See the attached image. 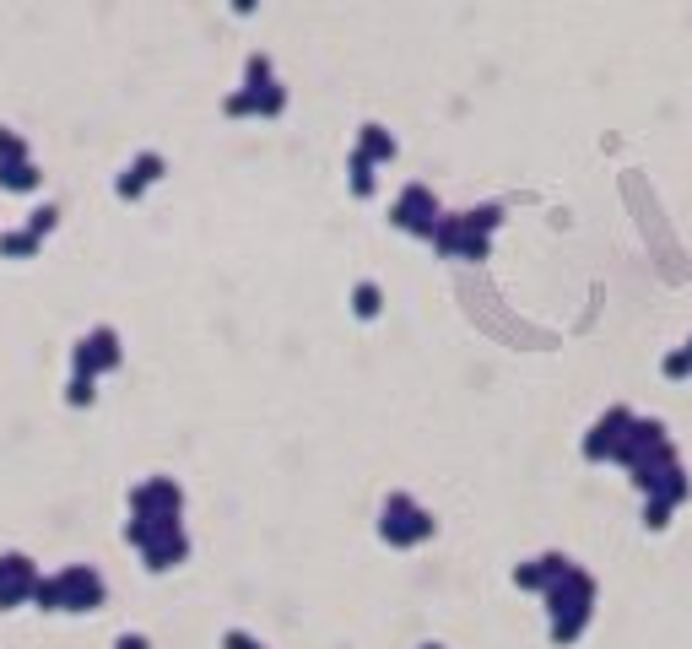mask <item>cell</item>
<instances>
[{
    "label": "cell",
    "mask_w": 692,
    "mask_h": 649,
    "mask_svg": "<svg viewBox=\"0 0 692 649\" xmlns=\"http://www.w3.org/2000/svg\"><path fill=\"white\" fill-rule=\"evenodd\" d=\"M6 157H28V141H22L11 125H0V163H6Z\"/></svg>",
    "instance_id": "8"
},
{
    "label": "cell",
    "mask_w": 692,
    "mask_h": 649,
    "mask_svg": "<svg viewBox=\"0 0 692 649\" xmlns=\"http://www.w3.org/2000/svg\"><path fill=\"white\" fill-rule=\"evenodd\" d=\"M357 314H379V287H357Z\"/></svg>",
    "instance_id": "10"
},
{
    "label": "cell",
    "mask_w": 692,
    "mask_h": 649,
    "mask_svg": "<svg viewBox=\"0 0 692 649\" xmlns=\"http://www.w3.org/2000/svg\"><path fill=\"white\" fill-rule=\"evenodd\" d=\"M0 190H6V195H33L38 190L33 157H6V163H0Z\"/></svg>",
    "instance_id": "3"
},
{
    "label": "cell",
    "mask_w": 692,
    "mask_h": 649,
    "mask_svg": "<svg viewBox=\"0 0 692 649\" xmlns=\"http://www.w3.org/2000/svg\"><path fill=\"white\" fill-rule=\"evenodd\" d=\"M55 222H60V211H55V206H38L33 217H28V228H33L38 238H44V233H55Z\"/></svg>",
    "instance_id": "9"
},
{
    "label": "cell",
    "mask_w": 692,
    "mask_h": 649,
    "mask_svg": "<svg viewBox=\"0 0 692 649\" xmlns=\"http://www.w3.org/2000/svg\"><path fill=\"white\" fill-rule=\"evenodd\" d=\"M157 174H163V157H136V163H130V174L119 179V195H125V201H136V195H141Z\"/></svg>",
    "instance_id": "5"
},
{
    "label": "cell",
    "mask_w": 692,
    "mask_h": 649,
    "mask_svg": "<svg viewBox=\"0 0 692 649\" xmlns=\"http://www.w3.org/2000/svg\"><path fill=\"white\" fill-rule=\"evenodd\" d=\"M38 244H44V238H38L28 222H22V228L0 233V260H33V255H38Z\"/></svg>",
    "instance_id": "6"
},
{
    "label": "cell",
    "mask_w": 692,
    "mask_h": 649,
    "mask_svg": "<svg viewBox=\"0 0 692 649\" xmlns=\"http://www.w3.org/2000/svg\"><path fill=\"white\" fill-rule=\"evenodd\" d=\"M233 6H238V11H249V6H255V0H233Z\"/></svg>",
    "instance_id": "12"
},
{
    "label": "cell",
    "mask_w": 692,
    "mask_h": 649,
    "mask_svg": "<svg viewBox=\"0 0 692 649\" xmlns=\"http://www.w3.org/2000/svg\"><path fill=\"white\" fill-rule=\"evenodd\" d=\"M428 211H433V206H428V195L411 190L406 201H401V211H395V222H401V228H417V233H422V228H428Z\"/></svg>",
    "instance_id": "7"
},
{
    "label": "cell",
    "mask_w": 692,
    "mask_h": 649,
    "mask_svg": "<svg viewBox=\"0 0 692 649\" xmlns=\"http://www.w3.org/2000/svg\"><path fill=\"white\" fill-rule=\"evenodd\" d=\"M228 649H260L255 639H244V633H228Z\"/></svg>",
    "instance_id": "11"
},
{
    "label": "cell",
    "mask_w": 692,
    "mask_h": 649,
    "mask_svg": "<svg viewBox=\"0 0 692 649\" xmlns=\"http://www.w3.org/2000/svg\"><path fill=\"white\" fill-rule=\"evenodd\" d=\"M384 536H390V541H417V536H428V520H422V514H411L406 498H395V503H390V525H384Z\"/></svg>",
    "instance_id": "4"
},
{
    "label": "cell",
    "mask_w": 692,
    "mask_h": 649,
    "mask_svg": "<svg viewBox=\"0 0 692 649\" xmlns=\"http://www.w3.org/2000/svg\"><path fill=\"white\" fill-rule=\"evenodd\" d=\"M114 363H119V336H114V330H92L82 347L71 352V368H76V374H87V379L109 374Z\"/></svg>",
    "instance_id": "1"
},
{
    "label": "cell",
    "mask_w": 692,
    "mask_h": 649,
    "mask_svg": "<svg viewBox=\"0 0 692 649\" xmlns=\"http://www.w3.org/2000/svg\"><path fill=\"white\" fill-rule=\"evenodd\" d=\"M33 585H38L33 563L22 552H6L0 558V612H11L17 601H33Z\"/></svg>",
    "instance_id": "2"
}]
</instances>
